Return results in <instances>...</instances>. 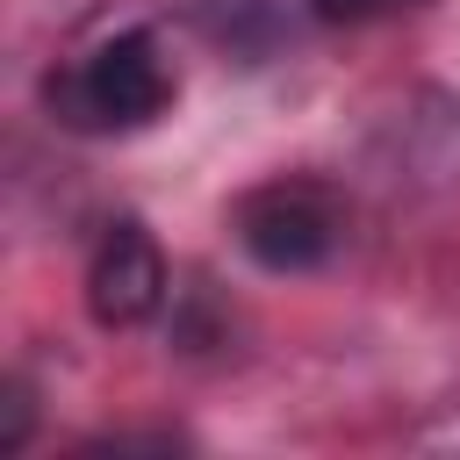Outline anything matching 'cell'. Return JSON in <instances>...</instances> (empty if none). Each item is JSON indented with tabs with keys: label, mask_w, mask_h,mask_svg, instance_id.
Instances as JSON below:
<instances>
[{
	"label": "cell",
	"mask_w": 460,
	"mask_h": 460,
	"mask_svg": "<svg viewBox=\"0 0 460 460\" xmlns=\"http://www.w3.org/2000/svg\"><path fill=\"white\" fill-rule=\"evenodd\" d=\"M43 101H50V115L65 129L129 137V129H144V122H158L172 108V72H165L151 29H122L108 43H93L79 65L50 72L43 79Z\"/></svg>",
	"instance_id": "6da1fadb"
},
{
	"label": "cell",
	"mask_w": 460,
	"mask_h": 460,
	"mask_svg": "<svg viewBox=\"0 0 460 460\" xmlns=\"http://www.w3.org/2000/svg\"><path fill=\"white\" fill-rule=\"evenodd\" d=\"M345 208L331 187L316 180H266L237 201V244L266 266V273H309L338 252Z\"/></svg>",
	"instance_id": "7a4b0ae2"
},
{
	"label": "cell",
	"mask_w": 460,
	"mask_h": 460,
	"mask_svg": "<svg viewBox=\"0 0 460 460\" xmlns=\"http://www.w3.org/2000/svg\"><path fill=\"white\" fill-rule=\"evenodd\" d=\"M158 302H165V252H158V237L137 216L108 223L93 259H86V309H93V323L101 331H129V323L158 316Z\"/></svg>",
	"instance_id": "3957f363"
},
{
	"label": "cell",
	"mask_w": 460,
	"mask_h": 460,
	"mask_svg": "<svg viewBox=\"0 0 460 460\" xmlns=\"http://www.w3.org/2000/svg\"><path fill=\"white\" fill-rule=\"evenodd\" d=\"M323 22H381V14H395V7H417V0H309Z\"/></svg>",
	"instance_id": "277c9868"
}]
</instances>
